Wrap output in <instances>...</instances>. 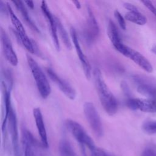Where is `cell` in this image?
<instances>
[{
    "mask_svg": "<svg viewBox=\"0 0 156 156\" xmlns=\"http://www.w3.org/2000/svg\"><path fill=\"white\" fill-rule=\"evenodd\" d=\"M93 74L101 104L106 113L110 116H113L118 110V101L105 83L100 69L96 68Z\"/></svg>",
    "mask_w": 156,
    "mask_h": 156,
    "instance_id": "obj_1",
    "label": "cell"
},
{
    "mask_svg": "<svg viewBox=\"0 0 156 156\" xmlns=\"http://www.w3.org/2000/svg\"><path fill=\"white\" fill-rule=\"evenodd\" d=\"M29 66L35 79L37 89L43 99L47 98L51 91L49 82L41 68L37 62L29 55H27Z\"/></svg>",
    "mask_w": 156,
    "mask_h": 156,
    "instance_id": "obj_2",
    "label": "cell"
},
{
    "mask_svg": "<svg viewBox=\"0 0 156 156\" xmlns=\"http://www.w3.org/2000/svg\"><path fill=\"white\" fill-rule=\"evenodd\" d=\"M66 126L81 146L87 147L90 151L96 147L93 139L79 122L72 119H68L66 121Z\"/></svg>",
    "mask_w": 156,
    "mask_h": 156,
    "instance_id": "obj_3",
    "label": "cell"
},
{
    "mask_svg": "<svg viewBox=\"0 0 156 156\" xmlns=\"http://www.w3.org/2000/svg\"><path fill=\"white\" fill-rule=\"evenodd\" d=\"M8 13L10 15V20L13 26L15 28V35H16L18 39L20 41L22 44L24 46V48L30 53L34 54V40L30 39L23 27L22 23L18 18L16 15L13 12L11 6L9 3H7Z\"/></svg>",
    "mask_w": 156,
    "mask_h": 156,
    "instance_id": "obj_4",
    "label": "cell"
},
{
    "mask_svg": "<svg viewBox=\"0 0 156 156\" xmlns=\"http://www.w3.org/2000/svg\"><path fill=\"white\" fill-rule=\"evenodd\" d=\"M83 112L91 130L98 137H101L104 133L103 126L100 116L94 104L87 102L83 105Z\"/></svg>",
    "mask_w": 156,
    "mask_h": 156,
    "instance_id": "obj_5",
    "label": "cell"
},
{
    "mask_svg": "<svg viewBox=\"0 0 156 156\" xmlns=\"http://www.w3.org/2000/svg\"><path fill=\"white\" fill-rule=\"evenodd\" d=\"M116 50L123 55L133 61L144 71L148 73L152 71V66L149 61L138 51L130 48L123 43Z\"/></svg>",
    "mask_w": 156,
    "mask_h": 156,
    "instance_id": "obj_6",
    "label": "cell"
},
{
    "mask_svg": "<svg viewBox=\"0 0 156 156\" xmlns=\"http://www.w3.org/2000/svg\"><path fill=\"white\" fill-rule=\"evenodd\" d=\"M22 141L23 143L29 146L32 156H53L48 151V148L46 147L41 142H39L25 127L22 130Z\"/></svg>",
    "mask_w": 156,
    "mask_h": 156,
    "instance_id": "obj_7",
    "label": "cell"
},
{
    "mask_svg": "<svg viewBox=\"0 0 156 156\" xmlns=\"http://www.w3.org/2000/svg\"><path fill=\"white\" fill-rule=\"evenodd\" d=\"M7 130H9L10 135L14 156H21L17 119L16 114L12 107L10 108L7 116Z\"/></svg>",
    "mask_w": 156,
    "mask_h": 156,
    "instance_id": "obj_8",
    "label": "cell"
},
{
    "mask_svg": "<svg viewBox=\"0 0 156 156\" xmlns=\"http://www.w3.org/2000/svg\"><path fill=\"white\" fill-rule=\"evenodd\" d=\"M87 10L88 17L83 35L87 43L90 44L98 37L99 28L91 8L89 5H87Z\"/></svg>",
    "mask_w": 156,
    "mask_h": 156,
    "instance_id": "obj_9",
    "label": "cell"
},
{
    "mask_svg": "<svg viewBox=\"0 0 156 156\" xmlns=\"http://www.w3.org/2000/svg\"><path fill=\"white\" fill-rule=\"evenodd\" d=\"M127 106L133 110H139L144 112L156 113V100L152 99L128 98Z\"/></svg>",
    "mask_w": 156,
    "mask_h": 156,
    "instance_id": "obj_10",
    "label": "cell"
},
{
    "mask_svg": "<svg viewBox=\"0 0 156 156\" xmlns=\"http://www.w3.org/2000/svg\"><path fill=\"white\" fill-rule=\"evenodd\" d=\"M70 34H71V37L72 39V41L74 43V46L75 47L77 54L79 57V60L81 63L83 69L84 74L85 75V77L87 79H90L91 77V65L89 63V61L87 58V57L85 56V55L83 54L81 47L80 46L77 32L74 28L71 27L70 29Z\"/></svg>",
    "mask_w": 156,
    "mask_h": 156,
    "instance_id": "obj_11",
    "label": "cell"
},
{
    "mask_svg": "<svg viewBox=\"0 0 156 156\" xmlns=\"http://www.w3.org/2000/svg\"><path fill=\"white\" fill-rule=\"evenodd\" d=\"M46 73L51 79L62 91V93L69 99L73 100L75 99L76 93L73 87L66 80L60 77L51 68H48L46 69Z\"/></svg>",
    "mask_w": 156,
    "mask_h": 156,
    "instance_id": "obj_12",
    "label": "cell"
},
{
    "mask_svg": "<svg viewBox=\"0 0 156 156\" xmlns=\"http://www.w3.org/2000/svg\"><path fill=\"white\" fill-rule=\"evenodd\" d=\"M0 34L2 50L6 59L12 66H16L18 62V57L13 50L11 40L5 31L2 27H1Z\"/></svg>",
    "mask_w": 156,
    "mask_h": 156,
    "instance_id": "obj_13",
    "label": "cell"
},
{
    "mask_svg": "<svg viewBox=\"0 0 156 156\" xmlns=\"http://www.w3.org/2000/svg\"><path fill=\"white\" fill-rule=\"evenodd\" d=\"M41 10H42L44 15L46 18L48 23H49L51 37H52V41H53L54 44L55 46V48L57 51H59L60 50V44H59V41H58V35H57V24H56V22H55V16H53V15L50 12L46 1H41Z\"/></svg>",
    "mask_w": 156,
    "mask_h": 156,
    "instance_id": "obj_14",
    "label": "cell"
},
{
    "mask_svg": "<svg viewBox=\"0 0 156 156\" xmlns=\"http://www.w3.org/2000/svg\"><path fill=\"white\" fill-rule=\"evenodd\" d=\"M33 115L35 119L37 129L40 137L41 142L46 147L48 148L49 144L46 130L44 123L43 115L40 108H35L33 110Z\"/></svg>",
    "mask_w": 156,
    "mask_h": 156,
    "instance_id": "obj_15",
    "label": "cell"
},
{
    "mask_svg": "<svg viewBox=\"0 0 156 156\" xmlns=\"http://www.w3.org/2000/svg\"><path fill=\"white\" fill-rule=\"evenodd\" d=\"M12 2L14 4L16 9L20 12L23 18L25 20V21L26 22L27 25L30 27V29L37 33H40L38 28L37 27L35 23L33 21V20L29 16L28 12L25 6L24 5L23 2L21 1H17V0H15V1L13 0L12 1Z\"/></svg>",
    "mask_w": 156,
    "mask_h": 156,
    "instance_id": "obj_16",
    "label": "cell"
},
{
    "mask_svg": "<svg viewBox=\"0 0 156 156\" xmlns=\"http://www.w3.org/2000/svg\"><path fill=\"white\" fill-rule=\"evenodd\" d=\"M107 33H108V36L113 46L115 47L116 49H117L122 44V42L121 40V38H120L118 29L115 24L112 20L108 21V27H107Z\"/></svg>",
    "mask_w": 156,
    "mask_h": 156,
    "instance_id": "obj_17",
    "label": "cell"
},
{
    "mask_svg": "<svg viewBox=\"0 0 156 156\" xmlns=\"http://www.w3.org/2000/svg\"><path fill=\"white\" fill-rule=\"evenodd\" d=\"M125 19L138 25H144L147 22L146 17L138 12H129L125 15Z\"/></svg>",
    "mask_w": 156,
    "mask_h": 156,
    "instance_id": "obj_18",
    "label": "cell"
},
{
    "mask_svg": "<svg viewBox=\"0 0 156 156\" xmlns=\"http://www.w3.org/2000/svg\"><path fill=\"white\" fill-rule=\"evenodd\" d=\"M55 20L57 24V30L58 31V33L60 34V37L62 39L63 42L64 43L65 46L66 47L67 49H71L72 48V44L70 41L69 37L68 36V34L65 29L64 26H63L62 23L60 21V20L55 16Z\"/></svg>",
    "mask_w": 156,
    "mask_h": 156,
    "instance_id": "obj_19",
    "label": "cell"
},
{
    "mask_svg": "<svg viewBox=\"0 0 156 156\" xmlns=\"http://www.w3.org/2000/svg\"><path fill=\"white\" fill-rule=\"evenodd\" d=\"M137 91L140 94L156 100V88L145 83H140L137 87Z\"/></svg>",
    "mask_w": 156,
    "mask_h": 156,
    "instance_id": "obj_20",
    "label": "cell"
},
{
    "mask_svg": "<svg viewBox=\"0 0 156 156\" xmlns=\"http://www.w3.org/2000/svg\"><path fill=\"white\" fill-rule=\"evenodd\" d=\"M59 152L60 156H76L71 145L66 140H63L60 142Z\"/></svg>",
    "mask_w": 156,
    "mask_h": 156,
    "instance_id": "obj_21",
    "label": "cell"
},
{
    "mask_svg": "<svg viewBox=\"0 0 156 156\" xmlns=\"http://www.w3.org/2000/svg\"><path fill=\"white\" fill-rule=\"evenodd\" d=\"M143 130L149 135L156 133V121H147L142 126Z\"/></svg>",
    "mask_w": 156,
    "mask_h": 156,
    "instance_id": "obj_22",
    "label": "cell"
},
{
    "mask_svg": "<svg viewBox=\"0 0 156 156\" xmlns=\"http://www.w3.org/2000/svg\"><path fill=\"white\" fill-rule=\"evenodd\" d=\"M90 151L93 156H114L105 150L96 146Z\"/></svg>",
    "mask_w": 156,
    "mask_h": 156,
    "instance_id": "obj_23",
    "label": "cell"
},
{
    "mask_svg": "<svg viewBox=\"0 0 156 156\" xmlns=\"http://www.w3.org/2000/svg\"><path fill=\"white\" fill-rule=\"evenodd\" d=\"M114 15L115 18L117 20L119 25L120 26L121 28L123 30H126V22H125V20L123 18V16L121 15V14L119 12V11H118L117 10H115L114 12Z\"/></svg>",
    "mask_w": 156,
    "mask_h": 156,
    "instance_id": "obj_24",
    "label": "cell"
},
{
    "mask_svg": "<svg viewBox=\"0 0 156 156\" xmlns=\"http://www.w3.org/2000/svg\"><path fill=\"white\" fill-rule=\"evenodd\" d=\"M141 156H156V148L153 147L145 148L142 152Z\"/></svg>",
    "mask_w": 156,
    "mask_h": 156,
    "instance_id": "obj_25",
    "label": "cell"
},
{
    "mask_svg": "<svg viewBox=\"0 0 156 156\" xmlns=\"http://www.w3.org/2000/svg\"><path fill=\"white\" fill-rule=\"evenodd\" d=\"M141 2L147 7L148 10H149L156 16V7L153 5L151 1L144 0L141 1Z\"/></svg>",
    "mask_w": 156,
    "mask_h": 156,
    "instance_id": "obj_26",
    "label": "cell"
},
{
    "mask_svg": "<svg viewBox=\"0 0 156 156\" xmlns=\"http://www.w3.org/2000/svg\"><path fill=\"white\" fill-rule=\"evenodd\" d=\"M123 6L125 9L128 10L129 12H138L136 7L132 4H130L129 2H124L123 4Z\"/></svg>",
    "mask_w": 156,
    "mask_h": 156,
    "instance_id": "obj_27",
    "label": "cell"
},
{
    "mask_svg": "<svg viewBox=\"0 0 156 156\" xmlns=\"http://www.w3.org/2000/svg\"><path fill=\"white\" fill-rule=\"evenodd\" d=\"M121 89H122V91L124 92V93L125 94V95L127 96H129V98H130V90H129V88L127 84L125 82H122L121 83Z\"/></svg>",
    "mask_w": 156,
    "mask_h": 156,
    "instance_id": "obj_28",
    "label": "cell"
},
{
    "mask_svg": "<svg viewBox=\"0 0 156 156\" xmlns=\"http://www.w3.org/2000/svg\"><path fill=\"white\" fill-rule=\"evenodd\" d=\"M0 10L1 13H5L7 14V12H8V9L7 5L5 4L2 1H0Z\"/></svg>",
    "mask_w": 156,
    "mask_h": 156,
    "instance_id": "obj_29",
    "label": "cell"
},
{
    "mask_svg": "<svg viewBox=\"0 0 156 156\" xmlns=\"http://www.w3.org/2000/svg\"><path fill=\"white\" fill-rule=\"evenodd\" d=\"M25 3L29 7V8L30 9H34V2L32 1H26Z\"/></svg>",
    "mask_w": 156,
    "mask_h": 156,
    "instance_id": "obj_30",
    "label": "cell"
},
{
    "mask_svg": "<svg viewBox=\"0 0 156 156\" xmlns=\"http://www.w3.org/2000/svg\"><path fill=\"white\" fill-rule=\"evenodd\" d=\"M73 4H74V5L76 6V7L77 9H80V7H81V5H80V3L79 1H73Z\"/></svg>",
    "mask_w": 156,
    "mask_h": 156,
    "instance_id": "obj_31",
    "label": "cell"
},
{
    "mask_svg": "<svg viewBox=\"0 0 156 156\" xmlns=\"http://www.w3.org/2000/svg\"><path fill=\"white\" fill-rule=\"evenodd\" d=\"M151 51H152L154 54H156V45H154V46H152V49H151Z\"/></svg>",
    "mask_w": 156,
    "mask_h": 156,
    "instance_id": "obj_32",
    "label": "cell"
}]
</instances>
